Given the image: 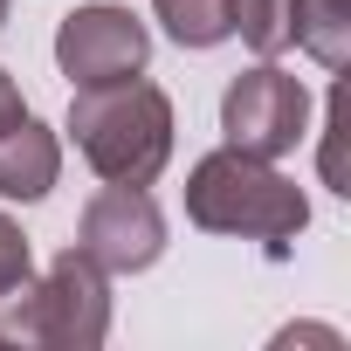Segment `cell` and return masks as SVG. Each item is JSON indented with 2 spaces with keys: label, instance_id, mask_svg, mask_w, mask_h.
<instances>
[{
  "label": "cell",
  "instance_id": "1",
  "mask_svg": "<svg viewBox=\"0 0 351 351\" xmlns=\"http://www.w3.org/2000/svg\"><path fill=\"white\" fill-rule=\"evenodd\" d=\"M83 152V165L110 186H152L165 158H172V97L145 76H117V83H83L69 97V124H62Z\"/></svg>",
  "mask_w": 351,
  "mask_h": 351
},
{
  "label": "cell",
  "instance_id": "2",
  "mask_svg": "<svg viewBox=\"0 0 351 351\" xmlns=\"http://www.w3.org/2000/svg\"><path fill=\"white\" fill-rule=\"evenodd\" d=\"M186 221L207 234H241V241H262L269 255H289V241L310 228V200L289 172H276V158L221 145L186 172Z\"/></svg>",
  "mask_w": 351,
  "mask_h": 351
},
{
  "label": "cell",
  "instance_id": "3",
  "mask_svg": "<svg viewBox=\"0 0 351 351\" xmlns=\"http://www.w3.org/2000/svg\"><path fill=\"white\" fill-rule=\"evenodd\" d=\"M104 337H110V276L83 248H62L42 282L28 276L0 296V344L97 351Z\"/></svg>",
  "mask_w": 351,
  "mask_h": 351
},
{
  "label": "cell",
  "instance_id": "4",
  "mask_svg": "<svg viewBox=\"0 0 351 351\" xmlns=\"http://www.w3.org/2000/svg\"><path fill=\"white\" fill-rule=\"evenodd\" d=\"M221 131L234 152H255V158H282L310 138V90L276 69V62H255L228 83L221 97Z\"/></svg>",
  "mask_w": 351,
  "mask_h": 351
},
{
  "label": "cell",
  "instance_id": "5",
  "mask_svg": "<svg viewBox=\"0 0 351 351\" xmlns=\"http://www.w3.org/2000/svg\"><path fill=\"white\" fill-rule=\"evenodd\" d=\"M145 56H152V35L131 8H69L62 28H56V62L62 76L83 90V83H117V76H145Z\"/></svg>",
  "mask_w": 351,
  "mask_h": 351
},
{
  "label": "cell",
  "instance_id": "6",
  "mask_svg": "<svg viewBox=\"0 0 351 351\" xmlns=\"http://www.w3.org/2000/svg\"><path fill=\"white\" fill-rule=\"evenodd\" d=\"M76 248L104 269V276H138L165 255V214L145 186H110L83 207V228H76Z\"/></svg>",
  "mask_w": 351,
  "mask_h": 351
},
{
  "label": "cell",
  "instance_id": "7",
  "mask_svg": "<svg viewBox=\"0 0 351 351\" xmlns=\"http://www.w3.org/2000/svg\"><path fill=\"white\" fill-rule=\"evenodd\" d=\"M62 180V138L35 117L0 124V200H42Z\"/></svg>",
  "mask_w": 351,
  "mask_h": 351
},
{
  "label": "cell",
  "instance_id": "8",
  "mask_svg": "<svg viewBox=\"0 0 351 351\" xmlns=\"http://www.w3.org/2000/svg\"><path fill=\"white\" fill-rule=\"evenodd\" d=\"M152 14L180 49H214L234 35V0H152Z\"/></svg>",
  "mask_w": 351,
  "mask_h": 351
},
{
  "label": "cell",
  "instance_id": "9",
  "mask_svg": "<svg viewBox=\"0 0 351 351\" xmlns=\"http://www.w3.org/2000/svg\"><path fill=\"white\" fill-rule=\"evenodd\" d=\"M296 42L324 69H344L351 62V0H296Z\"/></svg>",
  "mask_w": 351,
  "mask_h": 351
},
{
  "label": "cell",
  "instance_id": "10",
  "mask_svg": "<svg viewBox=\"0 0 351 351\" xmlns=\"http://www.w3.org/2000/svg\"><path fill=\"white\" fill-rule=\"evenodd\" d=\"M234 35L276 62L282 49H296V0H234Z\"/></svg>",
  "mask_w": 351,
  "mask_h": 351
},
{
  "label": "cell",
  "instance_id": "11",
  "mask_svg": "<svg viewBox=\"0 0 351 351\" xmlns=\"http://www.w3.org/2000/svg\"><path fill=\"white\" fill-rule=\"evenodd\" d=\"M35 276V255H28V234L8 221V214H0V296H8L14 282H28Z\"/></svg>",
  "mask_w": 351,
  "mask_h": 351
},
{
  "label": "cell",
  "instance_id": "12",
  "mask_svg": "<svg viewBox=\"0 0 351 351\" xmlns=\"http://www.w3.org/2000/svg\"><path fill=\"white\" fill-rule=\"evenodd\" d=\"M14 117H28V104H21V83L0 69V124H14Z\"/></svg>",
  "mask_w": 351,
  "mask_h": 351
},
{
  "label": "cell",
  "instance_id": "13",
  "mask_svg": "<svg viewBox=\"0 0 351 351\" xmlns=\"http://www.w3.org/2000/svg\"><path fill=\"white\" fill-rule=\"evenodd\" d=\"M0 28H8V0H0Z\"/></svg>",
  "mask_w": 351,
  "mask_h": 351
}]
</instances>
